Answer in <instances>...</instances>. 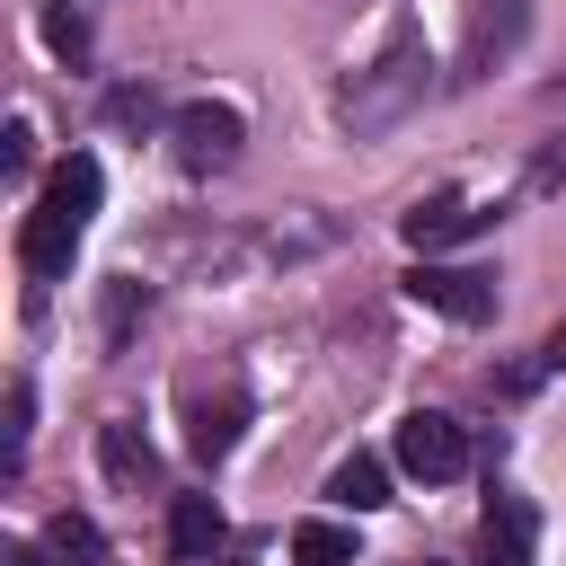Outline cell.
Wrapping results in <instances>:
<instances>
[{
    "label": "cell",
    "mask_w": 566,
    "mask_h": 566,
    "mask_svg": "<svg viewBox=\"0 0 566 566\" xmlns=\"http://www.w3.org/2000/svg\"><path fill=\"white\" fill-rule=\"evenodd\" d=\"M424 88H433V53H424V35H416V27H398V35L380 44V62L345 80V97H336V124H345L354 142H371V133H398V124L424 106Z\"/></svg>",
    "instance_id": "obj_1"
},
{
    "label": "cell",
    "mask_w": 566,
    "mask_h": 566,
    "mask_svg": "<svg viewBox=\"0 0 566 566\" xmlns=\"http://www.w3.org/2000/svg\"><path fill=\"white\" fill-rule=\"evenodd\" d=\"M398 469H407V478H424V486H451V478H469V433H460V416H442V407H416V416L398 424Z\"/></svg>",
    "instance_id": "obj_2"
},
{
    "label": "cell",
    "mask_w": 566,
    "mask_h": 566,
    "mask_svg": "<svg viewBox=\"0 0 566 566\" xmlns=\"http://www.w3.org/2000/svg\"><path fill=\"white\" fill-rule=\"evenodd\" d=\"M168 142H177V159H186L195 177H212V168H230V159H239L248 124H239V106L195 97V106H177V115H168Z\"/></svg>",
    "instance_id": "obj_3"
},
{
    "label": "cell",
    "mask_w": 566,
    "mask_h": 566,
    "mask_svg": "<svg viewBox=\"0 0 566 566\" xmlns=\"http://www.w3.org/2000/svg\"><path fill=\"white\" fill-rule=\"evenodd\" d=\"M522 27H531V0H469V27H460V88L469 80H486L495 62H513V44H522Z\"/></svg>",
    "instance_id": "obj_4"
},
{
    "label": "cell",
    "mask_w": 566,
    "mask_h": 566,
    "mask_svg": "<svg viewBox=\"0 0 566 566\" xmlns=\"http://www.w3.org/2000/svg\"><path fill=\"white\" fill-rule=\"evenodd\" d=\"M407 301L442 310L451 327H486L495 318V274H478V265H416L407 274Z\"/></svg>",
    "instance_id": "obj_5"
},
{
    "label": "cell",
    "mask_w": 566,
    "mask_h": 566,
    "mask_svg": "<svg viewBox=\"0 0 566 566\" xmlns=\"http://www.w3.org/2000/svg\"><path fill=\"white\" fill-rule=\"evenodd\" d=\"M239 424H248V389H239V380H221L212 398L186 389V451H195V460H230V451H239Z\"/></svg>",
    "instance_id": "obj_6"
},
{
    "label": "cell",
    "mask_w": 566,
    "mask_h": 566,
    "mask_svg": "<svg viewBox=\"0 0 566 566\" xmlns=\"http://www.w3.org/2000/svg\"><path fill=\"white\" fill-rule=\"evenodd\" d=\"M478 557L486 566H539V513L522 495H486L478 513Z\"/></svg>",
    "instance_id": "obj_7"
},
{
    "label": "cell",
    "mask_w": 566,
    "mask_h": 566,
    "mask_svg": "<svg viewBox=\"0 0 566 566\" xmlns=\"http://www.w3.org/2000/svg\"><path fill=\"white\" fill-rule=\"evenodd\" d=\"M71 256H80V221H62V212L35 203V212L18 221V265H27V283H62Z\"/></svg>",
    "instance_id": "obj_8"
},
{
    "label": "cell",
    "mask_w": 566,
    "mask_h": 566,
    "mask_svg": "<svg viewBox=\"0 0 566 566\" xmlns=\"http://www.w3.org/2000/svg\"><path fill=\"white\" fill-rule=\"evenodd\" d=\"M398 230H407V248H451V239H469V230H486V212L469 203V195H416L407 212H398Z\"/></svg>",
    "instance_id": "obj_9"
},
{
    "label": "cell",
    "mask_w": 566,
    "mask_h": 566,
    "mask_svg": "<svg viewBox=\"0 0 566 566\" xmlns=\"http://www.w3.org/2000/svg\"><path fill=\"white\" fill-rule=\"evenodd\" d=\"M35 203H44V212H62V221H80V230H88V212H97V203H106V168H97V159H88V150H71V159H62V168H53V177H44V195H35Z\"/></svg>",
    "instance_id": "obj_10"
},
{
    "label": "cell",
    "mask_w": 566,
    "mask_h": 566,
    "mask_svg": "<svg viewBox=\"0 0 566 566\" xmlns=\"http://www.w3.org/2000/svg\"><path fill=\"white\" fill-rule=\"evenodd\" d=\"M97 460H106V478L133 486V495L159 478V451H150V433H142L133 416H106V424H97Z\"/></svg>",
    "instance_id": "obj_11"
},
{
    "label": "cell",
    "mask_w": 566,
    "mask_h": 566,
    "mask_svg": "<svg viewBox=\"0 0 566 566\" xmlns=\"http://www.w3.org/2000/svg\"><path fill=\"white\" fill-rule=\"evenodd\" d=\"M221 539H230V522H221L212 495H177V504H168V548H177V557H212Z\"/></svg>",
    "instance_id": "obj_12"
},
{
    "label": "cell",
    "mask_w": 566,
    "mask_h": 566,
    "mask_svg": "<svg viewBox=\"0 0 566 566\" xmlns=\"http://www.w3.org/2000/svg\"><path fill=\"white\" fill-rule=\"evenodd\" d=\"M327 495H336L345 513H380V504H389V469H380L371 451H354V460H336V478H327Z\"/></svg>",
    "instance_id": "obj_13"
},
{
    "label": "cell",
    "mask_w": 566,
    "mask_h": 566,
    "mask_svg": "<svg viewBox=\"0 0 566 566\" xmlns=\"http://www.w3.org/2000/svg\"><path fill=\"white\" fill-rule=\"evenodd\" d=\"M44 548H53L62 566H97V557H106V531H97L88 513H53V522H44Z\"/></svg>",
    "instance_id": "obj_14"
},
{
    "label": "cell",
    "mask_w": 566,
    "mask_h": 566,
    "mask_svg": "<svg viewBox=\"0 0 566 566\" xmlns=\"http://www.w3.org/2000/svg\"><path fill=\"white\" fill-rule=\"evenodd\" d=\"M292 566H354V531L345 522H301L292 531Z\"/></svg>",
    "instance_id": "obj_15"
},
{
    "label": "cell",
    "mask_w": 566,
    "mask_h": 566,
    "mask_svg": "<svg viewBox=\"0 0 566 566\" xmlns=\"http://www.w3.org/2000/svg\"><path fill=\"white\" fill-rule=\"evenodd\" d=\"M142 310H150V283H133V274H115V283H106V345H124Z\"/></svg>",
    "instance_id": "obj_16"
},
{
    "label": "cell",
    "mask_w": 566,
    "mask_h": 566,
    "mask_svg": "<svg viewBox=\"0 0 566 566\" xmlns=\"http://www.w3.org/2000/svg\"><path fill=\"white\" fill-rule=\"evenodd\" d=\"M44 44H53L62 62H88V18H80L71 0H53V9H44Z\"/></svg>",
    "instance_id": "obj_17"
},
{
    "label": "cell",
    "mask_w": 566,
    "mask_h": 566,
    "mask_svg": "<svg viewBox=\"0 0 566 566\" xmlns=\"http://www.w3.org/2000/svg\"><path fill=\"white\" fill-rule=\"evenodd\" d=\"M27 424H35V389L18 380V389H9V469L27 460Z\"/></svg>",
    "instance_id": "obj_18"
},
{
    "label": "cell",
    "mask_w": 566,
    "mask_h": 566,
    "mask_svg": "<svg viewBox=\"0 0 566 566\" xmlns=\"http://www.w3.org/2000/svg\"><path fill=\"white\" fill-rule=\"evenodd\" d=\"M106 115H115V124H150V115H159V97H150V88H115V97H106Z\"/></svg>",
    "instance_id": "obj_19"
},
{
    "label": "cell",
    "mask_w": 566,
    "mask_h": 566,
    "mask_svg": "<svg viewBox=\"0 0 566 566\" xmlns=\"http://www.w3.org/2000/svg\"><path fill=\"white\" fill-rule=\"evenodd\" d=\"M0 566H44V548H27V539H9V548H0Z\"/></svg>",
    "instance_id": "obj_20"
},
{
    "label": "cell",
    "mask_w": 566,
    "mask_h": 566,
    "mask_svg": "<svg viewBox=\"0 0 566 566\" xmlns=\"http://www.w3.org/2000/svg\"><path fill=\"white\" fill-rule=\"evenodd\" d=\"M548 363H557V371H566V318H557V336H548Z\"/></svg>",
    "instance_id": "obj_21"
},
{
    "label": "cell",
    "mask_w": 566,
    "mask_h": 566,
    "mask_svg": "<svg viewBox=\"0 0 566 566\" xmlns=\"http://www.w3.org/2000/svg\"><path fill=\"white\" fill-rule=\"evenodd\" d=\"M433 566H442V557H433Z\"/></svg>",
    "instance_id": "obj_22"
}]
</instances>
